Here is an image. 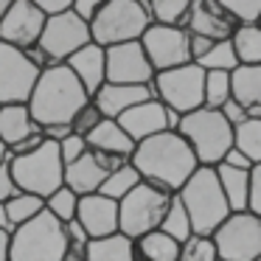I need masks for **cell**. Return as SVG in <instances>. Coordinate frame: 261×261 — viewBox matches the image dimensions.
Listing matches in <instances>:
<instances>
[{"mask_svg":"<svg viewBox=\"0 0 261 261\" xmlns=\"http://www.w3.org/2000/svg\"><path fill=\"white\" fill-rule=\"evenodd\" d=\"M129 160L141 171V177L160 182L171 191H177L199 166L194 149L188 146V141L177 129H163L158 135L138 141Z\"/></svg>","mask_w":261,"mask_h":261,"instance_id":"1","label":"cell"},{"mask_svg":"<svg viewBox=\"0 0 261 261\" xmlns=\"http://www.w3.org/2000/svg\"><path fill=\"white\" fill-rule=\"evenodd\" d=\"M85 101H90V93L82 87L76 73L65 62L45 65L37 76L29 96V110L40 126L48 124H70L76 110Z\"/></svg>","mask_w":261,"mask_h":261,"instance_id":"2","label":"cell"},{"mask_svg":"<svg viewBox=\"0 0 261 261\" xmlns=\"http://www.w3.org/2000/svg\"><path fill=\"white\" fill-rule=\"evenodd\" d=\"M65 222L42 208L12 230L9 261H65Z\"/></svg>","mask_w":261,"mask_h":261,"instance_id":"3","label":"cell"},{"mask_svg":"<svg viewBox=\"0 0 261 261\" xmlns=\"http://www.w3.org/2000/svg\"><path fill=\"white\" fill-rule=\"evenodd\" d=\"M177 197L182 199L191 227L197 233H214L216 225L230 214V205H227V197L219 186L214 166L199 163L191 171V177L177 188Z\"/></svg>","mask_w":261,"mask_h":261,"instance_id":"4","label":"cell"},{"mask_svg":"<svg viewBox=\"0 0 261 261\" xmlns=\"http://www.w3.org/2000/svg\"><path fill=\"white\" fill-rule=\"evenodd\" d=\"M182 138L188 141V146L194 149L199 163L216 166L225 152L233 146V124L222 115L219 107H197L182 113L180 126H177Z\"/></svg>","mask_w":261,"mask_h":261,"instance_id":"5","label":"cell"},{"mask_svg":"<svg viewBox=\"0 0 261 261\" xmlns=\"http://www.w3.org/2000/svg\"><path fill=\"white\" fill-rule=\"evenodd\" d=\"M171 197H174L171 188L141 177L129 188V194H124L118 199V230L138 239L141 233L152 230V227H160Z\"/></svg>","mask_w":261,"mask_h":261,"instance_id":"6","label":"cell"},{"mask_svg":"<svg viewBox=\"0 0 261 261\" xmlns=\"http://www.w3.org/2000/svg\"><path fill=\"white\" fill-rule=\"evenodd\" d=\"M9 169L17 188L34 191L40 197H48L54 188L65 182V160L59 152V141H51V138H45L31 152L9 154Z\"/></svg>","mask_w":261,"mask_h":261,"instance_id":"7","label":"cell"},{"mask_svg":"<svg viewBox=\"0 0 261 261\" xmlns=\"http://www.w3.org/2000/svg\"><path fill=\"white\" fill-rule=\"evenodd\" d=\"M90 40V23L82 14H76L73 9H65V12L48 14L45 29H42L37 45L29 48V54L45 68L54 62H65L76 48H82Z\"/></svg>","mask_w":261,"mask_h":261,"instance_id":"8","label":"cell"},{"mask_svg":"<svg viewBox=\"0 0 261 261\" xmlns=\"http://www.w3.org/2000/svg\"><path fill=\"white\" fill-rule=\"evenodd\" d=\"M211 236L219 261H261V216L255 211H230Z\"/></svg>","mask_w":261,"mask_h":261,"instance_id":"9","label":"cell"},{"mask_svg":"<svg viewBox=\"0 0 261 261\" xmlns=\"http://www.w3.org/2000/svg\"><path fill=\"white\" fill-rule=\"evenodd\" d=\"M152 23L141 0H107L90 20V37L98 45H113L124 40H141Z\"/></svg>","mask_w":261,"mask_h":261,"instance_id":"10","label":"cell"},{"mask_svg":"<svg viewBox=\"0 0 261 261\" xmlns=\"http://www.w3.org/2000/svg\"><path fill=\"white\" fill-rule=\"evenodd\" d=\"M152 90L166 107H174L177 113L202 107L205 98V68L197 62H182L177 68L158 70L152 79Z\"/></svg>","mask_w":261,"mask_h":261,"instance_id":"11","label":"cell"},{"mask_svg":"<svg viewBox=\"0 0 261 261\" xmlns=\"http://www.w3.org/2000/svg\"><path fill=\"white\" fill-rule=\"evenodd\" d=\"M40 70L42 65L29 54V48L0 40V104L29 101Z\"/></svg>","mask_w":261,"mask_h":261,"instance_id":"12","label":"cell"},{"mask_svg":"<svg viewBox=\"0 0 261 261\" xmlns=\"http://www.w3.org/2000/svg\"><path fill=\"white\" fill-rule=\"evenodd\" d=\"M191 31L186 25L171 23H149L141 34V45L146 51L149 62L154 65V73L166 68H177L182 62H191V45H188Z\"/></svg>","mask_w":261,"mask_h":261,"instance_id":"13","label":"cell"},{"mask_svg":"<svg viewBox=\"0 0 261 261\" xmlns=\"http://www.w3.org/2000/svg\"><path fill=\"white\" fill-rule=\"evenodd\" d=\"M0 141L6 143L9 154H23L31 152L45 141L42 126L31 115L25 101H9L0 104Z\"/></svg>","mask_w":261,"mask_h":261,"instance_id":"14","label":"cell"},{"mask_svg":"<svg viewBox=\"0 0 261 261\" xmlns=\"http://www.w3.org/2000/svg\"><path fill=\"white\" fill-rule=\"evenodd\" d=\"M104 57H107V82L149 85L154 79V65L149 62L141 40H124L104 45Z\"/></svg>","mask_w":261,"mask_h":261,"instance_id":"15","label":"cell"},{"mask_svg":"<svg viewBox=\"0 0 261 261\" xmlns=\"http://www.w3.org/2000/svg\"><path fill=\"white\" fill-rule=\"evenodd\" d=\"M126 160L129 158H124V154H110V152H101V149L87 146L85 154L65 163V186H70L76 194L98 191L104 177L113 169H118L121 163H126Z\"/></svg>","mask_w":261,"mask_h":261,"instance_id":"16","label":"cell"},{"mask_svg":"<svg viewBox=\"0 0 261 261\" xmlns=\"http://www.w3.org/2000/svg\"><path fill=\"white\" fill-rule=\"evenodd\" d=\"M45 20L48 14L34 0H12L0 17V40L20 48H34L42 29H45Z\"/></svg>","mask_w":261,"mask_h":261,"instance_id":"17","label":"cell"},{"mask_svg":"<svg viewBox=\"0 0 261 261\" xmlns=\"http://www.w3.org/2000/svg\"><path fill=\"white\" fill-rule=\"evenodd\" d=\"M239 20L222 6L219 0H191L186 17V29L191 34H202L211 40H227L236 31Z\"/></svg>","mask_w":261,"mask_h":261,"instance_id":"18","label":"cell"},{"mask_svg":"<svg viewBox=\"0 0 261 261\" xmlns=\"http://www.w3.org/2000/svg\"><path fill=\"white\" fill-rule=\"evenodd\" d=\"M76 219L87 230V236H104V233L118 230V199L107 197L101 191L79 194V208Z\"/></svg>","mask_w":261,"mask_h":261,"instance_id":"19","label":"cell"},{"mask_svg":"<svg viewBox=\"0 0 261 261\" xmlns=\"http://www.w3.org/2000/svg\"><path fill=\"white\" fill-rule=\"evenodd\" d=\"M118 124L124 126L132 135V141L138 143L149 135H158V132L169 129V107H166L158 96H149V98H143V101H138L135 107H129L126 113H121Z\"/></svg>","mask_w":261,"mask_h":261,"instance_id":"20","label":"cell"},{"mask_svg":"<svg viewBox=\"0 0 261 261\" xmlns=\"http://www.w3.org/2000/svg\"><path fill=\"white\" fill-rule=\"evenodd\" d=\"M70 70L76 73V79L82 82L90 98L96 96V90L107 82V57H104V45H98L96 40L85 42L82 48H76L68 59H65Z\"/></svg>","mask_w":261,"mask_h":261,"instance_id":"21","label":"cell"},{"mask_svg":"<svg viewBox=\"0 0 261 261\" xmlns=\"http://www.w3.org/2000/svg\"><path fill=\"white\" fill-rule=\"evenodd\" d=\"M154 96L152 90V82L149 85H129V82H104L101 87L96 90L93 101L98 104L107 118H118L121 113H126L129 107H135L138 101Z\"/></svg>","mask_w":261,"mask_h":261,"instance_id":"22","label":"cell"},{"mask_svg":"<svg viewBox=\"0 0 261 261\" xmlns=\"http://www.w3.org/2000/svg\"><path fill=\"white\" fill-rule=\"evenodd\" d=\"M85 138H87V146L101 149V152H110V154L132 158V152H135V141H132V135L118 124V118H107V115H104Z\"/></svg>","mask_w":261,"mask_h":261,"instance_id":"23","label":"cell"},{"mask_svg":"<svg viewBox=\"0 0 261 261\" xmlns=\"http://www.w3.org/2000/svg\"><path fill=\"white\" fill-rule=\"evenodd\" d=\"M233 98L247 107V115H261V62L236 65L230 70Z\"/></svg>","mask_w":261,"mask_h":261,"instance_id":"24","label":"cell"},{"mask_svg":"<svg viewBox=\"0 0 261 261\" xmlns=\"http://www.w3.org/2000/svg\"><path fill=\"white\" fill-rule=\"evenodd\" d=\"M87 261H135V239L124 230L93 236L87 242Z\"/></svg>","mask_w":261,"mask_h":261,"instance_id":"25","label":"cell"},{"mask_svg":"<svg viewBox=\"0 0 261 261\" xmlns=\"http://www.w3.org/2000/svg\"><path fill=\"white\" fill-rule=\"evenodd\" d=\"M135 258L141 261H180V242L163 230V227H152V230L141 233L135 239Z\"/></svg>","mask_w":261,"mask_h":261,"instance_id":"26","label":"cell"},{"mask_svg":"<svg viewBox=\"0 0 261 261\" xmlns=\"http://www.w3.org/2000/svg\"><path fill=\"white\" fill-rule=\"evenodd\" d=\"M216 177H219V186L227 197L230 211H244L250 199V169H236V166L227 163H216Z\"/></svg>","mask_w":261,"mask_h":261,"instance_id":"27","label":"cell"},{"mask_svg":"<svg viewBox=\"0 0 261 261\" xmlns=\"http://www.w3.org/2000/svg\"><path fill=\"white\" fill-rule=\"evenodd\" d=\"M230 42L239 57V65L261 62V23H239L230 34Z\"/></svg>","mask_w":261,"mask_h":261,"instance_id":"28","label":"cell"},{"mask_svg":"<svg viewBox=\"0 0 261 261\" xmlns=\"http://www.w3.org/2000/svg\"><path fill=\"white\" fill-rule=\"evenodd\" d=\"M233 146H239L253 163H261V115H247L233 126Z\"/></svg>","mask_w":261,"mask_h":261,"instance_id":"29","label":"cell"},{"mask_svg":"<svg viewBox=\"0 0 261 261\" xmlns=\"http://www.w3.org/2000/svg\"><path fill=\"white\" fill-rule=\"evenodd\" d=\"M152 23H171V25H186L188 6L191 0H141Z\"/></svg>","mask_w":261,"mask_h":261,"instance_id":"30","label":"cell"},{"mask_svg":"<svg viewBox=\"0 0 261 261\" xmlns=\"http://www.w3.org/2000/svg\"><path fill=\"white\" fill-rule=\"evenodd\" d=\"M194 62L205 70H233L239 65V57H236V51H233L230 37H227V40H214L208 51L199 54Z\"/></svg>","mask_w":261,"mask_h":261,"instance_id":"31","label":"cell"},{"mask_svg":"<svg viewBox=\"0 0 261 261\" xmlns=\"http://www.w3.org/2000/svg\"><path fill=\"white\" fill-rule=\"evenodd\" d=\"M138 180H141V171L132 166V160H126V163H121L118 169H113L107 177H104V182H101L98 191L107 194V197H113V199H121L124 194H129V188L135 186Z\"/></svg>","mask_w":261,"mask_h":261,"instance_id":"32","label":"cell"},{"mask_svg":"<svg viewBox=\"0 0 261 261\" xmlns=\"http://www.w3.org/2000/svg\"><path fill=\"white\" fill-rule=\"evenodd\" d=\"M42 208H45V197H40V194H34V191H23V188H20L14 197L6 199V211H9V219H12L14 227H17L20 222L37 216Z\"/></svg>","mask_w":261,"mask_h":261,"instance_id":"33","label":"cell"},{"mask_svg":"<svg viewBox=\"0 0 261 261\" xmlns=\"http://www.w3.org/2000/svg\"><path fill=\"white\" fill-rule=\"evenodd\" d=\"M160 227H163L169 236H174L180 244L194 233L191 219H188V211H186V205H182V199L177 197V191H174V197H171L169 208H166V216H163V222H160Z\"/></svg>","mask_w":261,"mask_h":261,"instance_id":"34","label":"cell"},{"mask_svg":"<svg viewBox=\"0 0 261 261\" xmlns=\"http://www.w3.org/2000/svg\"><path fill=\"white\" fill-rule=\"evenodd\" d=\"M180 261H219V250H216L214 236L194 230L180 244Z\"/></svg>","mask_w":261,"mask_h":261,"instance_id":"35","label":"cell"},{"mask_svg":"<svg viewBox=\"0 0 261 261\" xmlns=\"http://www.w3.org/2000/svg\"><path fill=\"white\" fill-rule=\"evenodd\" d=\"M230 96V70H205V107H222Z\"/></svg>","mask_w":261,"mask_h":261,"instance_id":"36","label":"cell"},{"mask_svg":"<svg viewBox=\"0 0 261 261\" xmlns=\"http://www.w3.org/2000/svg\"><path fill=\"white\" fill-rule=\"evenodd\" d=\"M45 208L51 211L54 216H59L62 222H68V219H73L76 216V208H79V194L73 191L70 186H59V188H54L51 194L45 197Z\"/></svg>","mask_w":261,"mask_h":261,"instance_id":"37","label":"cell"},{"mask_svg":"<svg viewBox=\"0 0 261 261\" xmlns=\"http://www.w3.org/2000/svg\"><path fill=\"white\" fill-rule=\"evenodd\" d=\"M65 242H68V247H65V261H82L87 255V242H90V236H87V230L82 227V222L76 219V216L65 222Z\"/></svg>","mask_w":261,"mask_h":261,"instance_id":"38","label":"cell"},{"mask_svg":"<svg viewBox=\"0 0 261 261\" xmlns=\"http://www.w3.org/2000/svg\"><path fill=\"white\" fill-rule=\"evenodd\" d=\"M101 118H104V113L98 110V104L90 98V101L82 104V107L76 110V115L70 118V129L79 132V135H87V132H90V129H93V126H96Z\"/></svg>","mask_w":261,"mask_h":261,"instance_id":"39","label":"cell"},{"mask_svg":"<svg viewBox=\"0 0 261 261\" xmlns=\"http://www.w3.org/2000/svg\"><path fill=\"white\" fill-rule=\"evenodd\" d=\"M219 3L239 23H258L261 20V0H219Z\"/></svg>","mask_w":261,"mask_h":261,"instance_id":"40","label":"cell"},{"mask_svg":"<svg viewBox=\"0 0 261 261\" xmlns=\"http://www.w3.org/2000/svg\"><path fill=\"white\" fill-rule=\"evenodd\" d=\"M59 152H62V160H65V163H70V160H76L79 154L87 152V138L70 129V135H65L62 141H59Z\"/></svg>","mask_w":261,"mask_h":261,"instance_id":"41","label":"cell"},{"mask_svg":"<svg viewBox=\"0 0 261 261\" xmlns=\"http://www.w3.org/2000/svg\"><path fill=\"white\" fill-rule=\"evenodd\" d=\"M247 208L261 216V163H253V169H250V199H247Z\"/></svg>","mask_w":261,"mask_h":261,"instance_id":"42","label":"cell"},{"mask_svg":"<svg viewBox=\"0 0 261 261\" xmlns=\"http://www.w3.org/2000/svg\"><path fill=\"white\" fill-rule=\"evenodd\" d=\"M20 188H17V182H14V177H12V169H9V158L0 163V202H6L9 197H14Z\"/></svg>","mask_w":261,"mask_h":261,"instance_id":"43","label":"cell"},{"mask_svg":"<svg viewBox=\"0 0 261 261\" xmlns=\"http://www.w3.org/2000/svg\"><path fill=\"white\" fill-rule=\"evenodd\" d=\"M219 110H222V115H225V118L230 121L233 126H236V124H242V121L247 118V107H244V104L239 101V98H233V96L227 98V101L222 104Z\"/></svg>","mask_w":261,"mask_h":261,"instance_id":"44","label":"cell"},{"mask_svg":"<svg viewBox=\"0 0 261 261\" xmlns=\"http://www.w3.org/2000/svg\"><path fill=\"white\" fill-rule=\"evenodd\" d=\"M104 3H107V0H73V6H70V9H73L76 14H82V17L90 23V20L96 17V12L104 6Z\"/></svg>","mask_w":261,"mask_h":261,"instance_id":"45","label":"cell"},{"mask_svg":"<svg viewBox=\"0 0 261 261\" xmlns=\"http://www.w3.org/2000/svg\"><path fill=\"white\" fill-rule=\"evenodd\" d=\"M222 163L236 166V169H253V160H250V158H247V154H244L239 146H230V149H227L225 158H222Z\"/></svg>","mask_w":261,"mask_h":261,"instance_id":"46","label":"cell"},{"mask_svg":"<svg viewBox=\"0 0 261 261\" xmlns=\"http://www.w3.org/2000/svg\"><path fill=\"white\" fill-rule=\"evenodd\" d=\"M37 6L42 9L45 14H57V12H65V9L73 6V0H34Z\"/></svg>","mask_w":261,"mask_h":261,"instance_id":"47","label":"cell"},{"mask_svg":"<svg viewBox=\"0 0 261 261\" xmlns=\"http://www.w3.org/2000/svg\"><path fill=\"white\" fill-rule=\"evenodd\" d=\"M42 135L51 138V141H62L65 135H70V124H48L42 126Z\"/></svg>","mask_w":261,"mask_h":261,"instance_id":"48","label":"cell"},{"mask_svg":"<svg viewBox=\"0 0 261 261\" xmlns=\"http://www.w3.org/2000/svg\"><path fill=\"white\" fill-rule=\"evenodd\" d=\"M9 242H12V233L0 227V261H9Z\"/></svg>","mask_w":261,"mask_h":261,"instance_id":"49","label":"cell"},{"mask_svg":"<svg viewBox=\"0 0 261 261\" xmlns=\"http://www.w3.org/2000/svg\"><path fill=\"white\" fill-rule=\"evenodd\" d=\"M0 227H3V230H9V233L14 230L12 219H9V211H6V202H0Z\"/></svg>","mask_w":261,"mask_h":261,"instance_id":"50","label":"cell"},{"mask_svg":"<svg viewBox=\"0 0 261 261\" xmlns=\"http://www.w3.org/2000/svg\"><path fill=\"white\" fill-rule=\"evenodd\" d=\"M6 158H9V149H6V143L0 141V163H3V160H6Z\"/></svg>","mask_w":261,"mask_h":261,"instance_id":"51","label":"cell"},{"mask_svg":"<svg viewBox=\"0 0 261 261\" xmlns=\"http://www.w3.org/2000/svg\"><path fill=\"white\" fill-rule=\"evenodd\" d=\"M9 3H12V0H0V17H3V12L9 9Z\"/></svg>","mask_w":261,"mask_h":261,"instance_id":"52","label":"cell"}]
</instances>
